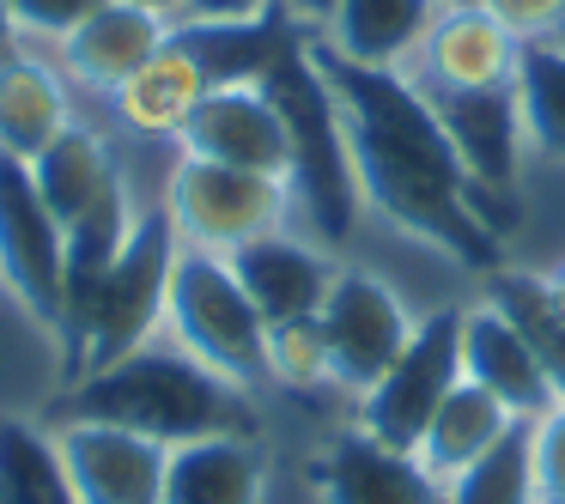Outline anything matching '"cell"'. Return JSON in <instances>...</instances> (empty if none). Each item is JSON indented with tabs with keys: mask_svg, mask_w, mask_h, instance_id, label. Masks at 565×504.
Masks as SVG:
<instances>
[{
	"mask_svg": "<svg viewBox=\"0 0 565 504\" xmlns=\"http://www.w3.org/2000/svg\"><path fill=\"white\" fill-rule=\"evenodd\" d=\"M310 55H317L322 79H329L365 219L395 232L402 244L450 256L468 274H492L499 261H511V249L492 232L456 147L444 140L431 104L402 74L353 67L341 55H329L317 37H310Z\"/></svg>",
	"mask_w": 565,
	"mask_h": 504,
	"instance_id": "6da1fadb",
	"label": "cell"
},
{
	"mask_svg": "<svg viewBox=\"0 0 565 504\" xmlns=\"http://www.w3.org/2000/svg\"><path fill=\"white\" fill-rule=\"evenodd\" d=\"M43 419H98V426L140 431L164 450L195 438H262L256 395L195 365L164 329L140 341L135 353L110 358L86 377H67L50 395Z\"/></svg>",
	"mask_w": 565,
	"mask_h": 504,
	"instance_id": "7a4b0ae2",
	"label": "cell"
},
{
	"mask_svg": "<svg viewBox=\"0 0 565 504\" xmlns=\"http://www.w3.org/2000/svg\"><path fill=\"white\" fill-rule=\"evenodd\" d=\"M262 86L274 92L286 135H292V176L286 183H292L298 232L341 256L365 225V201H359V183H353V159H347V135H341V116H334L329 79L310 55V31L268 67Z\"/></svg>",
	"mask_w": 565,
	"mask_h": 504,
	"instance_id": "3957f363",
	"label": "cell"
},
{
	"mask_svg": "<svg viewBox=\"0 0 565 504\" xmlns=\"http://www.w3.org/2000/svg\"><path fill=\"white\" fill-rule=\"evenodd\" d=\"M177 232L164 201L152 195L140 207L135 232H128L122 256L104 268V280L86 298L67 304L62 322V377H86V371L110 365V358L135 353L140 341L164 329V292H171V261H177Z\"/></svg>",
	"mask_w": 565,
	"mask_h": 504,
	"instance_id": "277c9868",
	"label": "cell"
},
{
	"mask_svg": "<svg viewBox=\"0 0 565 504\" xmlns=\"http://www.w3.org/2000/svg\"><path fill=\"white\" fill-rule=\"evenodd\" d=\"M164 334L213 377L237 383L249 395L268 389V322H262L256 298L244 292L232 256L189 244L177 249L171 292H164Z\"/></svg>",
	"mask_w": 565,
	"mask_h": 504,
	"instance_id": "5b68a950",
	"label": "cell"
},
{
	"mask_svg": "<svg viewBox=\"0 0 565 504\" xmlns=\"http://www.w3.org/2000/svg\"><path fill=\"white\" fill-rule=\"evenodd\" d=\"M159 201H164V213H171L177 244L213 249V256H237V249L256 244V237L298 225L292 183H286V176L237 171V164L189 159V152H171Z\"/></svg>",
	"mask_w": 565,
	"mask_h": 504,
	"instance_id": "8992f818",
	"label": "cell"
},
{
	"mask_svg": "<svg viewBox=\"0 0 565 504\" xmlns=\"http://www.w3.org/2000/svg\"><path fill=\"white\" fill-rule=\"evenodd\" d=\"M317 322H322V341H329V358H334V383H341L347 401H359L407 353V341L419 329L402 286L390 274L365 268V261H341Z\"/></svg>",
	"mask_w": 565,
	"mask_h": 504,
	"instance_id": "52a82bcc",
	"label": "cell"
},
{
	"mask_svg": "<svg viewBox=\"0 0 565 504\" xmlns=\"http://www.w3.org/2000/svg\"><path fill=\"white\" fill-rule=\"evenodd\" d=\"M456 377H462V310L438 304L419 317L407 353L353 401V426L395 443V450H419V438H426L438 401L456 389Z\"/></svg>",
	"mask_w": 565,
	"mask_h": 504,
	"instance_id": "ba28073f",
	"label": "cell"
},
{
	"mask_svg": "<svg viewBox=\"0 0 565 504\" xmlns=\"http://www.w3.org/2000/svg\"><path fill=\"white\" fill-rule=\"evenodd\" d=\"M0 286L38 322L43 334L62 341L67 322V244L55 213L43 207L25 159L0 152Z\"/></svg>",
	"mask_w": 565,
	"mask_h": 504,
	"instance_id": "9c48e42d",
	"label": "cell"
},
{
	"mask_svg": "<svg viewBox=\"0 0 565 504\" xmlns=\"http://www.w3.org/2000/svg\"><path fill=\"white\" fill-rule=\"evenodd\" d=\"M516 62H523V43L499 25V19L480 7V0H456L438 7V19L426 25V37L414 43L395 74L414 92H504L516 86Z\"/></svg>",
	"mask_w": 565,
	"mask_h": 504,
	"instance_id": "30bf717a",
	"label": "cell"
},
{
	"mask_svg": "<svg viewBox=\"0 0 565 504\" xmlns=\"http://www.w3.org/2000/svg\"><path fill=\"white\" fill-rule=\"evenodd\" d=\"M177 152L237 164V171H262V176H292V135H286V116L262 79L213 86L195 104V116L183 122Z\"/></svg>",
	"mask_w": 565,
	"mask_h": 504,
	"instance_id": "8fae6325",
	"label": "cell"
},
{
	"mask_svg": "<svg viewBox=\"0 0 565 504\" xmlns=\"http://www.w3.org/2000/svg\"><path fill=\"white\" fill-rule=\"evenodd\" d=\"M310 498L317 504H444V480L414 450L341 426L310 455Z\"/></svg>",
	"mask_w": 565,
	"mask_h": 504,
	"instance_id": "7c38bea8",
	"label": "cell"
},
{
	"mask_svg": "<svg viewBox=\"0 0 565 504\" xmlns=\"http://www.w3.org/2000/svg\"><path fill=\"white\" fill-rule=\"evenodd\" d=\"M50 431L62 443L79 504H164V443L98 419H50Z\"/></svg>",
	"mask_w": 565,
	"mask_h": 504,
	"instance_id": "4fadbf2b",
	"label": "cell"
},
{
	"mask_svg": "<svg viewBox=\"0 0 565 504\" xmlns=\"http://www.w3.org/2000/svg\"><path fill=\"white\" fill-rule=\"evenodd\" d=\"M177 19L152 13V7H135V0H110L86 25H74L62 43H55V67L74 79V92L86 98H116L152 55L164 50Z\"/></svg>",
	"mask_w": 565,
	"mask_h": 504,
	"instance_id": "5bb4252c",
	"label": "cell"
},
{
	"mask_svg": "<svg viewBox=\"0 0 565 504\" xmlns=\"http://www.w3.org/2000/svg\"><path fill=\"white\" fill-rule=\"evenodd\" d=\"M232 268L244 280V292L256 298L262 322L274 329V322L317 317L334 274H341V256L329 244H317V237H305L298 225H286V232H268L256 244H244L232 256Z\"/></svg>",
	"mask_w": 565,
	"mask_h": 504,
	"instance_id": "9a60e30c",
	"label": "cell"
},
{
	"mask_svg": "<svg viewBox=\"0 0 565 504\" xmlns=\"http://www.w3.org/2000/svg\"><path fill=\"white\" fill-rule=\"evenodd\" d=\"M462 377L480 383L487 395H499L516 419H541L559 401L547 371H541V358L529 353V341L480 292H475V304H462Z\"/></svg>",
	"mask_w": 565,
	"mask_h": 504,
	"instance_id": "2e32d148",
	"label": "cell"
},
{
	"mask_svg": "<svg viewBox=\"0 0 565 504\" xmlns=\"http://www.w3.org/2000/svg\"><path fill=\"white\" fill-rule=\"evenodd\" d=\"M74 116V79L55 67V55H31L19 37L13 55H0V152L31 164Z\"/></svg>",
	"mask_w": 565,
	"mask_h": 504,
	"instance_id": "e0dca14e",
	"label": "cell"
},
{
	"mask_svg": "<svg viewBox=\"0 0 565 504\" xmlns=\"http://www.w3.org/2000/svg\"><path fill=\"white\" fill-rule=\"evenodd\" d=\"M207 92H213V79L201 74V62L177 37H164V50L104 104H110L116 128H122L128 140H140V147H177L183 122L195 116V104L207 98Z\"/></svg>",
	"mask_w": 565,
	"mask_h": 504,
	"instance_id": "ac0fdd59",
	"label": "cell"
},
{
	"mask_svg": "<svg viewBox=\"0 0 565 504\" xmlns=\"http://www.w3.org/2000/svg\"><path fill=\"white\" fill-rule=\"evenodd\" d=\"M438 7L444 0H334L329 19H322L310 37L353 67H383V74H395V67L414 55V43L426 37V25L438 19Z\"/></svg>",
	"mask_w": 565,
	"mask_h": 504,
	"instance_id": "d6986e66",
	"label": "cell"
},
{
	"mask_svg": "<svg viewBox=\"0 0 565 504\" xmlns=\"http://www.w3.org/2000/svg\"><path fill=\"white\" fill-rule=\"evenodd\" d=\"M268 480L262 438H195L164 462V504H268Z\"/></svg>",
	"mask_w": 565,
	"mask_h": 504,
	"instance_id": "ffe728a7",
	"label": "cell"
},
{
	"mask_svg": "<svg viewBox=\"0 0 565 504\" xmlns=\"http://www.w3.org/2000/svg\"><path fill=\"white\" fill-rule=\"evenodd\" d=\"M116 176H122V152H116V140L104 135V128H92L86 116H74V122L31 159V183H38L43 207L55 213L62 232L116 183Z\"/></svg>",
	"mask_w": 565,
	"mask_h": 504,
	"instance_id": "44dd1931",
	"label": "cell"
},
{
	"mask_svg": "<svg viewBox=\"0 0 565 504\" xmlns=\"http://www.w3.org/2000/svg\"><path fill=\"white\" fill-rule=\"evenodd\" d=\"M516 426H529V419H516L511 407H504L499 395H487L480 383L456 377V389L438 401V414H431V426H426V438H419L414 455L450 486L462 468H475L487 450H499Z\"/></svg>",
	"mask_w": 565,
	"mask_h": 504,
	"instance_id": "7402d4cb",
	"label": "cell"
},
{
	"mask_svg": "<svg viewBox=\"0 0 565 504\" xmlns=\"http://www.w3.org/2000/svg\"><path fill=\"white\" fill-rule=\"evenodd\" d=\"M480 298L511 317V329L523 334L529 353L541 358V371H547L553 395L565 401V304L553 298L547 274L523 268V261H499L492 274H480Z\"/></svg>",
	"mask_w": 565,
	"mask_h": 504,
	"instance_id": "603a6c76",
	"label": "cell"
},
{
	"mask_svg": "<svg viewBox=\"0 0 565 504\" xmlns=\"http://www.w3.org/2000/svg\"><path fill=\"white\" fill-rule=\"evenodd\" d=\"M0 504H79L43 414H0Z\"/></svg>",
	"mask_w": 565,
	"mask_h": 504,
	"instance_id": "cb8c5ba5",
	"label": "cell"
},
{
	"mask_svg": "<svg viewBox=\"0 0 565 504\" xmlns=\"http://www.w3.org/2000/svg\"><path fill=\"white\" fill-rule=\"evenodd\" d=\"M529 171H565V50H523L516 62Z\"/></svg>",
	"mask_w": 565,
	"mask_h": 504,
	"instance_id": "d4e9b609",
	"label": "cell"
},
{
	"mask_svg": "<svg viewBox=\"0 0 565 504\" xmlns=\"http://www.w3.org/2000/svg\"><path fill=\"white\" fill-rule=\"evenodd\" d=\"M268 383L286 395H341L334 383V358L329 341H322V322L317 317H298V322H274L268 329Z\"/></svg>",
	"mask_w": 565,
	"mask_h": 504,
	"instance_id": "484cf974",
	"label": "cell"
},
{
	"mask_svg": "<svg viewBox=\"0 0 565 504\" xmlns=\"http://www.w3.org/2000/svg\"><path fill=\"white\" fill-rule=\"evenodd\" d=\"M444 504H535V474H529V426H516L499 450H487L475 468L444 486Z\"/></svg>",
	"mask_w": 565,
	"mask_h": 504,
	"instance_id": "4316f807",
	"label": "cell"
},
{
	"mask_svg": "<svg viewBox=\"0 0 565 504\" xmlns=\"http://www.w3.org/2000/svg\"><path fill=\"white\" fill-rule=\"evenodd\" d=\"M529 474H535V504H565V401L529 419Z\"/></svg>",
	"mask_w": 565,
	"mask_h": 504,
	"instance_id": "83f0119b",
	"label": "cell"
},
{
	"mask_svg": "<svg viewBox=\"0 0 565 504\" xmlns=\"http://www.w3.org/2000/svg\"><path fill=\"white\" fill-rule=\"evenodd\" d=\"M523 50H553L565 37V0H480Z\"/></svg>",
	"mask_w": 565,
	"mask_h": 504,
	"instance_id": "f1b7e54d",
	"label": "cell"
},
{
	"mask_svg": "<svg viewBox=\"0 0 565 504\" xmlns=\"http://www.w3.org/2000/svg\"><path fill=\"white\" fill-rule=\"evenodd\" d=\"M13 7V25H19V37L25 43H62L74 25H86L98 7H110V0H7Z\"/></svg>",
	"mask_w": 565,
	"mask_h": 504,
	"instance_id": "f546056e",
	"label": "cell"
},
{
	"mask_svg": "<svg viewBox=\"0 0 565 504\" xmlns=\"http://www.w3.org/2000/svg\"><path fill=\"white\" fill-rule=\"evenodd\" d=\"M268 7H280V0H189L183 19H256Z\"/></svg>",
	"mask_w": 565,
	"mask_h": 504,
	"instance_id": "4dcf8cb0",
	"label": "cell"
},
{
	"mask_svg": "<svg viewBox=\"0 0 565 504\" xmlns=\"http://www.w3.org/2000/svg\"><path fill=\"white\" fill-rule=\"evenodd\" d=\"M280 7L292 13V25H298V31H317L322 19H329V7H334V0H280Z\"/></svg>",
	"mask_w": 565,
	"mask_h": 504,
	"instance_id": "1f68e13d",
	"label": "cell"
},
{
	"mask_svg": "<svg viewBox=\"0 0 565 504\" xmlns=\"http://www.w3.org/2000/svg\"><path fill=\"white\" fill-rule=\"evenodd\" d=\"M19 50V25H13V7L0 0V55H13Z\"/></svg>",
	"mask_w": 565,
	"mask_h": 504,
	"instance_id": "d6a6232c",
	"label": "cell"
},
{
	"mask_svg": "<svg viewBox=\"0 0 565 504\" xmlns=\"http://www.w3.org/2000/svg\"><path fill=\"white\" fill-rule=\"evenodd\" d=\"M135 7H152V13H164V19H183L189 13V0H135Z\"/></svg>",
	"mask_w": 565,
	"mask_h": 504,
	"instance_id": "836d02e7",
	"label": "cell"
},
{
	"mask_svg": "<svg viewBox=\"0 0 565 504\" xmlns=\"http://www.w3.org/2000/svg\"><path fill=\"white\" fill-rule=\"evenodd\" d=\"M541 274H547V286H553V298H559V304H565V256H559V261H553V268H541Z\"/></svg>",
	"mask_w": 565,
	"mask_h": 504,
	"instance_id": "e575fe53",
	"label": "cell"
},
{
	"mask_svg": "<svg viewBox=\"0 0 565 504\" xmlns=\"http://www.w3.org/2000/svg\"><path fill=\"white\" fill-rule=\"evenodd\" d=\"M444 7H456V0H444Z\"/></svg>",
	"mask_w": 565,
	"mask_h": 504,
	"instance_id": "d590c367",
	"label": "cell"
},
{
	"mask_svg": "<svg viewBox=\"0 0 565 504\" xmlns=\"http://www.w3.org/2000/svg\"><path fill=\"white\" fill-rule=\"evenodd\" d=\"M0 292H7V286H0Z\"/></svg>",
	"mask_w": 565,
	"mask_h": 504,
	"instance_id": "8d00e7d4",
	"label": "cell"
}]
</instances>
